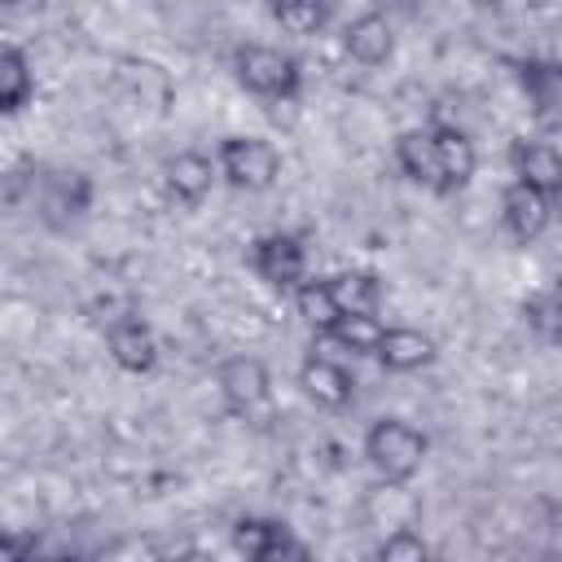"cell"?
<instances>
[{
    "label": "cell",
    "mask_w": 562,
    "mask_h": 562,
    "mask_svg": "<svg viewBox=\"0 0 562 562\" xmlns=\"http://www.w3.org/2000/svg\"><path fill=\"white\" fill-rule=\"evenodd\" d=\"M92 176L79 167H57V162H35L22 176V198L35 211V220L53 233H70L75 224L88 220L92 211Z\"/></svg>",
    "instance_id": "obj_1"
},
{
    "label": "cell",
    "mask_w": 562,
    "mask_h": 562,
    "mask_svg": "<svg viewBox=\"0 0 562 562\" xmlns=\"http://www.w3.org/2000/svg\"><path fill=\"white\" fill-rule=\"evenodd\" d=\"M228 70L237 79V88H246L250 97L259 101H299L303 97V61L281 48V44H259V40H246L228 53Z\"/></svg>",
    "instance_id": "obj_2"
},
{
    "label": "cell",
    "mask_w": 562,
    "mask_h": 562,
    "mask_svg": "<svg viewBox=\"0 0 562 562\" xmlns=\"http://www.w3.org/2000/svg\"><path fill=\"white\" fill-rule=\"evenodd\" d=\"M430 439L422 426L404 417H378L364 430V461L378 474V483H413L426 465Z\"/></svg>",
    "instance_id": "obj_3"
},
{
    "label": "cell",
    "mask_w": 562,
    "mask_h": 562,
    "mask_svg": "<svg viewBox=\"0 0 562 562\" xmlns=\"http://www.w3.org/2000/svg\"><path fill=\"white\" fill-rule=\"evenodd\" d=\"M215 171L237 193H268L281 180V149L268 136H224L215 145Z\"/></svg>",
    "instance_id": "obj_4"
},
{
    "label": "cell",
    "mask_w": 562,
    "mask_h": 562,
    "mask_svg": "<svg viewBox=\"0 0 562 562\" xmlns=\"http://www.w3.org/2000/svg\"><path fill=\"white\" fill-rule=\"evenodd\" d=\"M246 263L250 272L277 290V294H290L299 281H307V241L290 228H272V233H259L246 250Z\"/></svg>",
    "instance_id": "obj_5"
},
{
    "label": "cell",
    "mask_w": 562,
    "mask_h": 562,
    "mask_svg": "<svg viewBox=\"0 0 562 562\" xmlns=\"http://www.w3.org/2000/svg\"><path fill=\"white\" fill-rule=\"evenodd\" d=\"M215 391H220V404H224V413H233V417H250V413H259L263 404H268V395H272V373H268V364L259 360V356H224L220 364H215Z\"/></svg>",
    "instance_id": "obj_6"
},
{
    "label": "cell",
    "mask_w": 562,
    "mask_h": 562,
    "mask_svg": "<svg viewBox=\"0 0 562 562\" xmlns=\"http://www.w3.org/2000/svg\"><path fill=\"white\" fill-rule=\"evenodd\" d=\"M233 544L250 562H285V558L303 562L307 558V544L294 536V527L281 518H268V514H241L233 522Z\"/></svg>",
    "instance_id": "obj_7"
},
{
    "label": "cell",
    "mask_w": 562,
    "mask_h": 562,
    "mask_svg": "<svg viewBox=\"0 0 562 562\" xmlns=\"http://www.w3.org/2000/svg\"><path fill=\"white\" fill-rule=\"evenodd\" d=\"M505 162H509V176L558 198L562 193V154H558V140L549 132L540 136H514L509 149H505Z\"/></svg>",
    "instance_id": "obj_8"
},
{
    "label": "cell",
    "mask_w": 562,
    "mask_h": 562,
    "mask_svg": "<svg viewBox=\"0 0 562 562\" xmlns=\"http://www.w3.org/2000/svg\"><path fill=\"white\" fill-rule=\"evenodd\" d=\"M553 202H558V198H549V193H540V189H531V184H522V180H509V184L501 189V228H505L518 246H531V241H540L544 228L553 224Z\"/></svg>",
    "instance_id": "obj_9"
},
{
    "label": "cell",
    "mask_w": 562,
    "mask_h": 562,
    "mask_svg": "<svg viewBox=\"0 0 562 562\" xmlns=\"http://www.w3.org/2000/svg\"><path fill=\"white\" fill-rule=\"evenodd\" d=\"M105 351L110 360L123 369V373H154L158 369V334L145 316L136 312H123L105 325Z\"/></svg>",
    "instance_id": "obj_10"
},
{
    "label": "cell",
    "mask_w": 562,
    "mask_h": 562,
    "mask_svg": "<svg viewBox=\"0 0 562 562\" xmlns=\"http://www.w3.org/2000/svg\"><path fill=\"white\" fill-rule=\"evenodd\" d=\"M426 132H430V149H435V162H439L443 198H457L479 171V149H474L470 132H461L457 123H426Z\"/></svg>",
    "instance_id": "obj_11"
},
{
    "label": "cell",
    "mask_w": 562,
    "mask_h": 562,
    "mask_svg": "<svg viewBox=\"0 0 562 562\" xmlns=\"http://www.w3.org/2000/svg\"><path fill=\"white\" fill-rule=\"evenodd\" d=\"M299 386L303 395L316 404V408H329V413H342L351 400H356V378L342 360L325 356V351H307L303 364H299Z\"/></svg>",
    "instance_id": "obj_12"
},
{
    "label": "cell",
    "mask_w": 562,
    "mask_h": 562,
    "mask_svg": "<svg viewBox=\"0 0 562 562\" xmlns=\"http://www.w3.org/2000/svg\"><path fill=\"white\" fill-rule=\"evenodd\" d=\"M373 360L386 373H422V369H430L439 360V342L417 325H382Z\"/></svg>",
    "instance_id": "obj_13"
},
{
    "label": "cell",
    "mask_w": 562,
    "mask_h": 562,
    "mask_svg": "<svg viewBox=\"0 0 562 562\" xmlns=\"http://www.w3.org/2000/svg\"><path fill=\"white\" fill-rule=\"evenodd\" d=\"M220 171H215V158L206 149H180L162 162V189L180 202V206H202L215 189Z\"/></svg>",
    "instance_id": "obj_14"
},
{
    "label": "cell",
    "mask_w": 562,
    "mask_h": 562,
    "mask_svg": "<svg viewBox=\"0 0 562 562\" xmlns=\"http://www.w3.org/2000/svg\"><path fill=\"white\" fill-rule=\"evenodd\" d=\"M342 53L356 66H386L395 57V26L382 9H364L342 26Z\"/></svg>",
    "instance_id": "obj_15"
},
{
    "label": "cell",
    "mask_w": 562,
    "mask_h": 562,
    "mask_svg": "<svg viewBox=\"0 0 562 562\" xmlns=\"http://www.w3.org/2000/svg\"><path fill=\"white\" fill-rule=\"evenodd\" d=\"M391 158L400 167V176L435 198H443V180H439V162H435V149H430V132L426 123L422 127H404L395 140H391Z\"/></svg>",
    "instance_id": "obj_16"
},
{
    "label": "cell",
    "mask_w": 562,
    "mask_h": 562,
    "mask_svg": "<svg viewBox=\"0 0 562 562\" xmlns=\"http://www.w3.org/2000/svg\"><path fill=\"white\" fill-rule=\"evenodd\" d=\"M514 75H518V83H522V92L531 101V114L553 136L558 119H562V70L553 61H518Z\"/></svg>",
    "instance_id": "obj_17"
},
{
    "label": "cell",
    "mask_w": 562,
    "mask_h": 562,
    "mask_svg": "<svg viewBox=\"0 0 562 562\" xmlns=\"http://www.w3.org/2000/svg\"><path fill=\"white\" fill-rule=\"evenodd\" d=\"M338 316H356V312H382V299H386V285L373 268H342L334 277H321Z\"/></svg>",
    "instance_id": "obj_18"
},
{
    "label": "cell",
    "mask_w": 562,
    "mask_h": 562,
    "mask_svg": "<svg viewBox=\"0 0 562 562\" xmlns=\"http://www.w3.org/2000/svg\"><path fill=\"white\" fill-rule=\"evenodd\" d=\"M31 101H35V70H31V57H26L18 44L0 40V114L13 119V114H22Z\"/></svg>",
    "instance_id": "obj_19"
},
{
    "label": "cell",
    "mask_w": 562,
    "mask_h": 562,
    "mask_svg": "<svg viewBox=\"0 0 562 562\" xmlns=\"http://www.w3.org/2000/svg\"><path fill=\"white\" fill-rule=\"evenodd\" d=\"M263 9L285 35L299 40H312L334 22V0H263Z\"/></svg>",
    "instance_id": "obj_20"
},
{
    "label": "cell",
    "mask_w": 562,
    "mask_h": 562,
    "mask_svg": "<svg viewBox=\"0 0 562 562\" xmlns=\"http://www.w3.org/2000/svg\"><path fill=\"white\" fill-rule=\"evenodd\" d=\"M316 338H325V342H334V347H342V351H351V356H373V347H378V338H382V316L378 312H356V316H338L325 334H316Z\"/></svg>",
    "instance_id": "obj_21"
},
{
    "label": "cell",
    "mask_w": 562,
    "mask_h": 562,
    "mask_svg": "<svg viewBox=\"0 0 562 562\" xmlns=\"http://www.w3.org/2000/svg\"><path fill=\"white\" fill-rule=\"evenodd\" d=\"M378 558L382 562H426L430 558V544L422 540V531L417 527H395V531H386V540L378 544Z\"/></svg>",
    "instance_id": "obj_22"
},
{
    "label": "cell",
    "mask_w": 562,
    "mask_h": 562,
    "mask_svg": "<svg viewBox=\"0 0 562 562\" xmlns=\"http://www.w3.org/2000/svg\"><path fill=\"white\" fill-rule=\"evenodd\" d=\"M522 316H527V325H531L544 342H558L562 316H558V294H553V285H549V290H540V294H531V299L522 303Z\"/></svg>",
    "instance_id": "obj_23"
},
{
    "label": "cell",
    "mask_w": 562,
    "mask_h": 562,
    "mask_svg": "<svg viewBox=\"0 0 562 562\" xmlns=\"http://www.w3.org/2000/svg\"><path fill=\"white\" fill-rule=\"evenodd\" d=\"M26 553H35V540H31V536H9V531H0V562H18V558H26Z\"/></svg>",
    "instance_id": "obj_24"
},
{
    "label": "cell",
    "mask_w": 562,
    "mask_h": 562,
    "mask_svg": "<svg viewBox=\"0 0 562 562\" xmlns=\"http://www.w3.org/2000/svg\"><path fill=\"white\" fill-rule=\"evenodd\" d=\"M0 4H13V0H0Z\"/></svg>",
    "instance_id": "obj_25"
},
{
    "label": "cell",
    "mask_w": 562,
    "mask_h": 562,
    "mask_svg": "<svg viewBox=\"0 0 562 562\" xmlns=\"http://www.w3.org/2000/svg\"><path fill=\"white\" fill-rule=\"evenodd\" d=\"M404 4H408V0H404Z\"/></svg>",
    "instance_id": "obj_26"
}]
</instances>
